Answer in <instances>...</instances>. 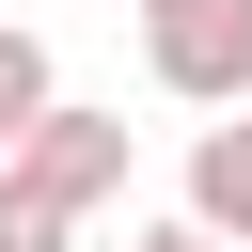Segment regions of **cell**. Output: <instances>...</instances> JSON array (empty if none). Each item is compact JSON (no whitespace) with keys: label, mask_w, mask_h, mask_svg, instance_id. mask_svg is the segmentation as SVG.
<instances>
[{"label":"cell","mask_w":252,"mask_h":252,"mask_svg":"<svg viewBox=\"0 0 252 252\" xmlns=\"http://www.w3.org/2000/svg\"><path fill=\"white\" fill-rule=\"evenodd\" d=\"M142 63L189 110H252V0H142Z\"/></svg>","instance_id":"1"},{"label":"cell","mask_w":252,"mask_h":252,"mask_svg":"<svg viewBox=\"0 0 252 252\" xmlns=\"http://www.w3.org/2000/svg\"><path fill=\"white\" fill-rule=\"evenodd\" d=\"M16 173H32V189H63V205L94 220V205L126 189V110H79V94H47V110H32V142H16Z\"/></svg>","instance_id":"2"},{"label":"cell","mask_w":252,"mask_h":252,"mask_svg":"<svg viewBox=\"0 0 252 252\" xmlns=\"http://www.w3.org/2000/svg\"><path fill=\"white\" fill-rule=\"evenodd\" d=\"M47 94H63V79H47V32H16V16H0V158L32 142V110H47Z\"/></svg>","instance_id":"4"},{"label":"cell","mask_w":252,"mask_h":252,"mask_svg":"<svg viewBox=\"0 0 252 252\" xmlns=\"http://www.w3.org/2000/svg\"><path fill=\"white\" fill-rule=\"evenodd\" d=\"M126 252H236V236H220V220H189V205H173V220H142V236H126Z\"/></svg>","instance_id":"6"},{"label":"cell","mask_w":252,"mask_h":252,"mask_svg":"<svg viewBox=\"0 0 252 252\" xmlns=\"http://www.w3.org/2000/svg\"><path fill=\"white\" fill-rule=\"evenodd\" d=\"M63 236H79V205H63V189H32V173L0 158V252H63Z\"/></svg>","instance_id":"5"},{"label":"cell","mask_w":252,"mask_h":252,"mask_svg":"<svg viewBox=\"0 0 252 252\" xmlns=\"http://www.w3.org/2000/svg\"><path fill=\"white\" fill-rule=\"evenodd\" d=\"M189 220H220V236L252 252V126H205V142H189Z\"/></svg>","instance_id":"3"}]
</instances>
